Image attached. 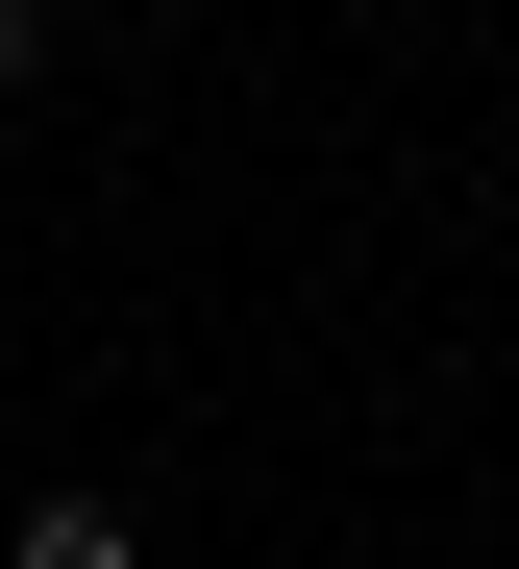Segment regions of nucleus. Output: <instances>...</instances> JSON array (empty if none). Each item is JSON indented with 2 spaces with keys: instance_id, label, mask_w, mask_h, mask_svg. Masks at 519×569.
I'll return each mask as SVG.
<instances>
[{
  "instance_id": "f257e3e1",
  "label": "nucleus",
  "mask_w": 519,
  "mask_h": 569,
  "mask_svg": "<svg viewBox=\"0 0 519 569\" xmlns=\"http://www.w3.org/2000/svg\"><path fill=\"white\" fill-rule=\"evenodd\" d=\"M0 569H124V520H99V496H50V520L0 545Z\"/></svg>"
},
{
  "instance_id": "f03ea898",
  "label": "nucleus",
  "mask_w": 519,
  "mask_h": 569,
  "mask_svg": "<svg viewBox=\"0 0 519 569\" xmlns=\"http://www.w3.org/2000/svg\"><path fill=\"white\" fill-rule=\"evenodd\" d=\"M0 74H26V0H0Z\"/></svg>"
}]
</instances>
